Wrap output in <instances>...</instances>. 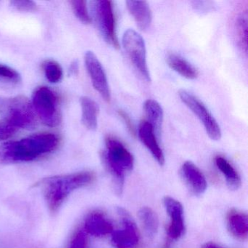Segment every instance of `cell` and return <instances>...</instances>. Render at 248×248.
I'll return each mask as SVG.
<instances>
[{
  "label": "cell",
  "mask_w": 248,
  "mask_h": 248,
  "mask_svg": "<svg viewBox=\"0 0 248 248\" xmlns=\"http://www.w3.org/2000/svg\"><path fill=\"white\" fill-rule=\"evenodd\" d=\"M167 62L171 69L187 79H194L198 76V71L191 63L178 55L171 53L167 57Z\"/></svg>",
  "instance_id": "19"
},
{
  "label": "cell",
  "mask_w": 248,
  "mask_h": 248,
  "mask_svg": "<svg viewBox=\"0 0 248 248\" xmlns=\"http://www.w3.org/2000/svg\"><path fill=\"white\" fill-rule=\"evenodd\" d=\"M119 114H120V117H122L123 120H124V123H125L126 126H127V129H128L129 131L130 132L132 135L134 136L135 131H134V127H133V124H132L131 120L129 118L128 116L127 115L125 112H124L123 111H119Z\"/></svg>",
  "instance_id": "29"
},
{
  "label": "cell",
  "mask_w": 248,
  "mask_h": 248,
  "mask_svg": "<svg viewBox=\"0 0 248 248\" xmlns=\"http://www.w3.org/2000/svg\"><path fill=\"white\" fill-rule=\"evenodd\" d=\"M123 46L126 54L136 70L146 82H151L146 62V46L141 36L133 30H127L123 34Z\"/></svg>",
  "instance_id": "5"
},
{
  "label": "cell",
  "mask_w": 248,
  "mask_h": 248,
  "mask_svg": "<svg viewBox=\"0 0 248 248\" xmlns=\"http://www.w3.org/2000/svg\"><path fill=\"white\" fill-rule=\"evenodd\" d=\"M60 139L50 133H37L25 139L4 143L0 146V163L15 164L36 160L51 153Z\"/></svg>",
  "instance_id": "1"
},
{
  "label": "cell",
  "mask_w": 248,
  "mask_h": 248,
  "mask_svg": "<svg viewBox=\"0 0 248 248\" xmlns=\"http://www.w3.org/2000/svg\"><path fill=\"white\" fill-rule=\"evenodd\" d=\"M87 234L88 233L84 231V229H80L75 232L69 242L68 248H86L88 245Z\"/></svg>",
  "instance_id": "24"
},
{
  "label": "cell",
  "mask_w": 248,
  "mask_h": 248,
  "mask_svg": "<svg viewBox=\"0 0 248 248\" xmlns=\"http://www.w3.org/2000/svg\"><path fill=\"white\" fill-rule=\"evenodd\" d=\"M178 94L184 104L200 119L209 137L212 140H220L221 138L220 126L205 106L192 94L187 92L185 90H181Z\"/></svg>",
  "instance_id": "6"
},
{
  "label": "cell",
  "mask_w": 248,
  "mask_h": 248,
  "mask_svg": "<svg viewBox=\"0 0 248 248\" xmlns=\"http://www.w3.org/2000/svg\"><path fill=\"white\" fill-rule=\"evenodd\" d=\"M45 75L49 82L57 83L63 78V72L61 65L55 61H47L43 63Z\"/></svg>",
  "instance_id": "22"
},
{
  "label": "cell",
  "mask_w": 248,
  "mask_h": 248,
  "mask_svg": "<svg viewBox=\"0 0 248 248\" xmlns=\"http://www.w3.org/2000/svg\"><path fill=\"white\" fill-rule=\"evenodd\" d=\"M95 12L100 31L107 43L114 48L120 47L115 30L112 2L100 0L95 2Z\"/></svg>",
  "instance_id": "8"
},
{
  "label": "cell",
  "mask_w": 248,
  "mask_h": 248,
  "mask_svg": "<svg viewBox=\"0 0 248 248\" xmlns=\"http://www.w3.org/2000/svg\"><path fill=\"white\" fill-rule=\"evenodd\" d=\"M216 166L219 170L225 177L227 185L232 190L238 189L240 187V175L238 173L236 170L233 168V165L226 159L221 156H217L215 159Z\"/></svg>",
  "instance_id": "18"
},
{
  "label": "cell",
  "mask_w": 248,
  "mask_h": 248,
  "mask_svg": "<svg viewBox=\"0 0 248 248\" xmlns=\"http://www.w3.org/2000/svg\"><path fill=\"white\" fill-rule=\"evenodd\" d=\"M18 129L10 124L6 120L0 122V141L7 140L16 133Z\"/></svg>",
  "instance_id": "26"
},
{
  "label": "cell",
  "mask_w": 248,
  "mask_h": 248,
  "mask_svg": "<svg viewBox=\"0 0 248 248\" xmlns=\"http://www.w3.org/2000/svg\"><path fill=\"white\" fill-rule=\"evenodd\" d=\"M85 63L94 88L98 91L104 101L109 102L111 92L107 75L101 62L93 52L88 51L85 53Z\"/></svg>",
  "instance_id": "9"
},
{
  "label": "cell",
  "mask_w": 248,
  "mask_h": 248,
  "mask_svg": "<svg viewBox=\"0 0 248 248\" xmlns=\"http://www.w3.org/2000/svg\"><path fill=\"white\" fill-rule=\"evenodd\" d=\"M0 78L8 79L15 83H18L21 80V76L17 71L3 64H0Z\"/></svg>",
  "instance_id": "25"
},
{
  "label": "cell",
  "mask_w": 248,
  "mask_h": 248,
  "mask_svg": "<svg viewBox=\"0 0 248 248\" xmlns=\"http://www.w3.org/2000/svg\"><path fill=\"white\" fill-rule=\"evenodd\" d=\"M72 10L75 13L77 18L85 24H90L91 22V18L88 13L87 2L83 0H74L71 1Z\"/></svg>",
  "instance_id": "23"
},
{
  "label": "cell",
  "mask_w": 248,
  "mask_h": 248,
  "mask_svg": "<svg viewBox=\"0 0 248 248\" xmlns=\"http://www.w3.org/2000/svg\"><path fill=\"white\" fill-rule=\"evenodd\" d=\"M139 136L142 143L150 151L158 163L163 165L165 163L163 152L158 143L153 127L149 122H141L139 125Z\"/></svg>",
  "instance_id": "14"
},
{
  "label": "cell",
  "mask_w": 248,
  "mask_h": 248,
  "mask_svg": "<svg viewBox=\"0 0 248 248\" xmlns=\"http://www.w3.org/2000/svg\"><path fill=\"white\" fill-rule=\"evenodd\" d=\"M11 4L14 8L20 11L32 12L37 11V4L28 0H15L11 1Z\"/></svg>",
  "instance_id": "27"
},
{
  "label": "cell",
  "mask_w": 248,
  "mask_h": 248,
  "mask_svg": "<svg viewBox=\"0 0 248 248\" xmlns=\"http://www.w3.org/2000/svg\"><path fill=\"white\" fill-rule=\"evenodd\" d=\"M117 213L123 228L111 233V243L116 248H136L139 246V231L130 213L123 207H117Z\"/></svg>",
  "instance_id": "7"
},
{
  "label": "cell",
  "mask_w": 248,
  "mask_h": 248,
  "mask_svg": "<svg viewBox=\"0 0 248 248\" xmlns=\"http://www.w3.org/2000/svg\"><path fill=\"white\" fill-rule=\"evenodd\" d=\"M238 30H239V37H240L242 45L247 46V21L243 19H239L238 21Z\"/></svg>",
  "instance_id": "28"
},
{
  "label": "cell",
  "mask_w": 248,
  "mask_h": 248,
  "mask_svg": "<svg viewBox=\"0 0 248 248\" xmlns=\"http://www.w3.org/2000/svg\"><path fill=\"white\" fill-rule=\"evenodd\" d=\"M143 108L149 120L148 122L153 127L155 134L159 136L163 122V110L162 107L157 101L149 99L145 101Z\"/></svg>",
  "instance_id": "20"
},
{
  "label": "cell",
  "mask_w": 248,
  "mask_h": 248,
  "mask_svg": "<svg viewBox=\"0 0 248 248\" xmlns=\"http://www.w3.org/2000/svg\"><path fill=\"white\" fill-rule=\"evenodd\" d=\"M181 175L193 194L200 195L205 191L207 186L205 177L193 162L187 161L183 164Z\"/></svg>",
  "instance_id": "12"
},
{
  "label": "cell",
  "mask_w": 248,
  "mask_h": 248,
  "mask_svg": "<svg viewBox=\"0 0 248 248\" xmlns=\"http://www.w3.org/2000/svg\"><path fill=\"white\" fill-rule=\"evenodd\" d=\"M139 217L146 234L150 237L155 236L159 229V219L156 213L150 207H143L139 210Z\"/></svg>",
  "instance_id": "21"
},
{
  "label": "cell",
  "mask_w": 248,
  "mask_h": 248,
  "mask_svg": "<svg viewBox=\"0 0 248 248\" xmlns=\"http://www.w3.org/2000/svg\"><path fill=\"white\" fill-rule=\"evenodd\" d=\"M84 231L88 234L94 236H104L111 234L114 232V226L102 213L93 212L90 213L84 223Z\"/></svg>",
  "instance_id": "13"
},
{
  "label": "cell",
  "mask_w": 248,
  "mask_h": 248,
  "mask_svg": "<svg viewBox=\"0 0 248 248\" xmlns=\"http://www.w3.org/2000/svg\"><path fill=\"white\" fill-rule=\"evenodd\" d=\"M106 146L107 151L103 152L102 156L124 172L133 170V155L121 142L114 138L108 137L106 139Z\"/></svg>",
  "instance_id": "10"
},
{
  "label": "cell",
  "mask_w": 248,
  "mask_h": 248,
  "mask_svg": "<svg viewBox=\"0 0 248 248\" xmlns=\"http://www.w3.org/2000/svg\"><path fill=\"white\" fill-rule=\"evenodd\" d=\"M33 109L43 123L49 127H56L62 122L57 95L47 87H39L32 95Z\"/></svg>",
  "instance_id": "4"
},
{
  "label": "cell",
  "mask_w": 248,
  "mask_h": 248,
  "mask_svg": "<svg viewBox=\"0 0 248 248\" xmlns=\"http://www.w3.org/2000/svg\"><path fill=\"white\" fill-rule=\"evenodd\" d=\"M80 106L82 108V124L88 130H96L99 114L98 104L89 97L83 96L80 98Z\"/></svg>",
  "instance_id": "16"
},
{
  "label": "cell",
  "mask_w": 248,
  "mask_h": 248,
  "mask_svg": "<svg viewBox=\"0 0 248 248\" xmlns=\"http://www.w3.org/2000/svg\"><path fill=\"white\" fill-rule=\"evenodd\" d=\"M228 226L231 233L239 239H246L248 235V218L245 213L232 210L227 216Z\"/></svg>",
  "instance_id": "17"
},
{
  "label": "cell",
  "mask_w": 248,
  "mask_h": 248,
  "mask_svg": "<svg viewBox=\"0 0 248 248\" xmlns=\"http://www.w3.org/2000/svg\"><path fill=\"white\" fill-rule=\"evenodd\" d=\"M95 178L93 172L83 171L47 177L37 183L35 186L41 188L49 210L55 213L74 191L89 185Z\"/></svg>",
  "instance_id": "2"
},
{
  "label": "cell",
  "mask_w": 248,
  "mask_h": 248,
  "mask_svg": "<svg viewBox=\"0 0 248 248\" xmlns=\"http://www.w3.org/2000/svg\"><path fill=\"white\" fill-rule=\"evenodd\" d=\"M202 248H220V247H219L218 245H216V244L211 243V242H210V243L204 244V245H203L202 247Z\"/></svg>",
  "instance_id": "30"
},
{
  "label": "cell",
  "mask_w": 248,
  "mask_h": 248,
  "mask_svg": "<svg viewBox=\"0 0 248 248\" xmlns=\"http://www.w3.org/2000/svg\"><path fill=\"white\" fill-rule=\"evenodd\" d=\"M0 112L5 113V120L18 130L32 129L35 126V114L32 105L25 97L0 98Z\"/></svg>",
  "instance_id": "3"
},
{
  "label": "cell",
  "mask_w": 248,
  "mask_h": 248,
  "mask_svg": "<svg viewBox=\"0 0 248 248\" xmlns=\"http://www.w3.org/2000/svg\"><path fill=\"white\" fill-rule=\"evenodd\" d=\"M164 206L170 217L168 235L172 240H178L185 232L184 208L180 202L170 197H165Z\"/></svg>",
  "instance_id": "11"
},
{
  "label": "cell",
  "mask_w": 248,
  "mask_h": 248,
  "mask_svg": "<svg viewBox=\"0 0 248 248\" xmlns=\"http://www.w3.org/2000/svg\"><path fill=\"white\" fill-rule=\"evenodd\" d=\"M127 8L140 30H147L152 20V11L146 1H127Z\"/></svg>",
  "instance_id": "15"
}]
</instances>
